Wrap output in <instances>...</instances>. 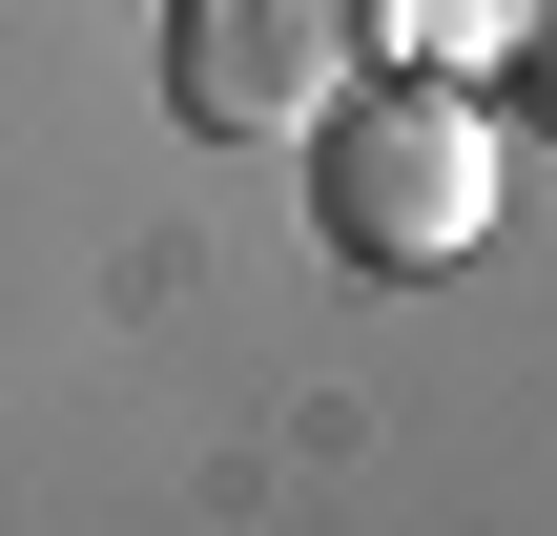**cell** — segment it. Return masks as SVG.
Masks as SVG:
<instances>
[{
  "instance_id": "cell-3",
  "label": "cell",
  "mask_w": 557,
  "mask_h": 536,
  "mask_svg": "<svg viewBox=\"0 0 557 536\" xmlns=\"http://www.w3.org/2000/svg\"><path fill=\"white\" fill-rule=\"evenodd\" d=\"M351 21H393V62H496L537 0H351Z\"/></svg>"
},
{
  "instance_id": "cell-2",
  "label": "cell",
  "mask_w": 557,
  "mask_h": 536,
  "mask_svg": "<svg viewBox=\"0 0 557 536\" xmlns=\"http://www.w3.org/2000/svg\"><path fill=\"white\" fill-rule=\"evenodd\" d=\"M351 0H165V124L186 145H289L351 83Z\"/></svg>"
},
{
  "instance_id": "cell-1",
  "label": "cell",
  "mask_w": 557,
  "mask_h": 536,
  "mask_svg": "<svg viewBox=\"0 0 557 536\" xmlns=\"http://www.w3.org/2000/svg\"><path fill=\"white\" fill-rule=\"evenodd\" d=\"M289 145H310V227H331V269L434 289V269H475V248H496L517 145H496L475 62H372V83H331Z\"/></svg>"
}]
</instances>
